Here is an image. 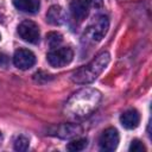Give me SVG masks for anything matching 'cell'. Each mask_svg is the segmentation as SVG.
I'll return each instance as SVG.
<instances>
[{
  "label": "cell",
  "mask_w": 152,
  "mask_h": 152,
  "mask_svg": "<svg viewBox=\"0 0 152 152\" xmlns=\"http://www.w3.org/2000/svg\"><path fill=\"white\" fill-rule=\"evenodd\" d=\"M101 100V94L100 91L95 89H82L74 94V96L68 101L65 106V110L76 118L88 115L90 112H93L99 102Z\"/></svg>",
  "instance_id": "cell-1"
},
{
  "label": "cell",
  "mask_w": 152,
  "mask_h": 152,
  "mask_svg": "<svg viewBox=\"0 0 152 152\" xmlns=\"http://www.w3.org/2000/svg\"><path fill=\"white\" fill-rule=\"evenodd\" d=\"M109 62H110V55L107 51H103L100 55H97L90 63L76 70L72 74L71 80L75 83H80V84L91 83L102 74V71L108 66Z\"/></svg>",
  "instance_id": "cell-2"
},
{
  "label": "cell",
  "mask_w": 152,
  "mask_h": 152,
  "mask_svg": "<svg viewBox=\"0 0 152 152\" xmlns=\"http://www.w3.org/2000/svg\"><path fill=\"white\" fill-rule=\"evenodd\" d=\"M108 27H109L108 18L106 15H100L88 26L84 33V38L90 42H99L106 36Z\"/></svg>",
  "instance_id": "cell-3"
},
{
  "label": "cell",
  "mask_w": 152,
  "mask_h": 152,
  "mask_svg": "<svg viewBox=\"0 0 152 152\" xmlns=\"http://www.w3.org/2000/svg\"><path fill=\"white\" fill-rule=\"evenodd\" d=\"M74 58V52L70 48H56L51 49L48 53L46 59L49 64L53 68H62L69 64Z\"/></svg>",
  "instance_id": "cell-4"
},
{
  "label": "cell",
  "mask_w": 152,
  "mask_h": 152,
  "mask_svg": "<svg viewBox=\"0 0 152 152\" xmlns=\"http://www.w3.org/2000/svg\"><path fill=\"white\" fill-rule=\"evenodd\" d=\"M18 33L20 38L27 43L37 44L39 42V37H40L39 27L32 20H24L18 26Z\"/></svg>",
  "instance_id": "cell-5"
},
{
  "label": "cell",
  "mask_w": 152,
  "mask_h": 152,
  "mask_svg": "<svg viewBox=\"0 0 152 152\" xmlns=\"http://www.w3.org/2000/svg\"><path fill=\"white\" fill-rule=\"evenodd\" d=\"M13 63L20 70H27L36 63V56L31 50L18 49L13 55Z\"/></svg>",
  "instance_id": "cell-6"
},
{
  "label": "cell",
  "mask_w": 152,
  "mask_h": 152,
  "mask_svg": "<svg viewBox=\"0 0 152 152\" xmlns=\"http://www.w3.org/2000/svg\"><path fill=\"white\" fill-rule=\"evenodd\" d=\"M100 147L103 151H114L119 145V133L114 127L104 129L99 140Z\"/></svg>",
  "instance_id": "cell-7"
},
{
  "label": "cell",
  "mask_w": 152,
  "mask_h": 152,
  "mask_svg": "<svg viewBox=\"0 0 152 152\" xmlns=\"http://www.w3.org/2000/svg\"><path fill=\"white\" fill-rule=\"evenodd\" d=\"M120 122L126 129H134L140 122V114L137 109H128L121 114Z\"/></svg>",
  "instance_id": "cell-8"
},
{
  "label": "cell",
  "mask_w": 152,
  "mask_h": 152,
  "mask_svg": "<svg viewBox=\"0 0 152 152\" xmlns=\"http://www.w3.org/2000/svg\"><path fill=\"white\" fill-rule=\"evenodd\" d=\"M70 12L75 20L82 21L88 17V5L83 0H72L70 2Z\"/></svg>",
  "instance_id": "cell-9"
},
{
  "label": "cell",
  "mask_w": 152,
  "mask_h": 152,
  "mask_svg": "<svg viewBox=\"0 0 152 152\" xmlns=\"http://www.w3.org/2000/svg\"><path fill=\"white\" fill-rule=\"evenodd\" d=\"M46 20L51 25H62L65 20V12L61 6L53 5L46 12Z\"/></svg>",
  "instance_id": "cell-10"
},
{
  "label": "cell",
  "mask_w": 152,
  "mask_h": 152,
  "mask_svg": "<svg viewBox=\"0 0 152 152\" xmlns=\"http://www.w3.org/2000/svg\"><path fill=\"white\" fill-rule=\"evenodd\" d=\"M15 8L25 13H37L40 7L39 0H12Z\"/></svg>",
  "instance_id": "cell-11"
},
{
  "label": "cell",
  "mask_w": 152,
  "mask_h": 152,
  "mask_svg": "<svg viewBox=\"0 0 152 152\" xmlns=\"http://www.w3.org/2000/svg\"><path fill=\"white\" fill-rule=\"evenodd\" d=\"M78 131H81L78 126H75V125H63V126L59 127V129H58L59 133H57V134L59 137H62V138H69V137H72L75 134H78L77 133Z\"/></svg>",
  "instance_id": "cell-12"
},
{
  "label": "cell",
  "mask_w": 152,
  "mask_h": 152,
  "mask_svg": "<svg viewBox=\"0 0 152 152\" xmlns=\"http://www.w3.org/2000/svg\"><path fill=\"white\" fill-rule=\"evenodd\" d=\"M87 145H88V140L84 138H80V139L71 140L66 145V148L69 151H72V152H78V151H83L87 147Z\"/></svg>",
  "instance_id": "cell-13"
},
{
  "label": "cell",
  "mask_w": 152,
  "mask_h": 152,
  "mask_svg": "<svg viewBox=\"0 0 152 152\" xmlns=\"http://www.w3.org/2000/svg\"><path fill=\"white\" fill-rule=\"evenodd\" d=\"M62 40H63L62 36L57 32H50L46 34V42L51 49H56L62 43Z\"/></svg>",
  "instance_id": "cell-14"
},
{
  "label": "cell",
  "mask_w": 152,
  "mask_h": 152,
  "mask_svg": "<svg viewBox=\"0 0 152 152\" xmlns=\"http://www.w3.org/2000/svg\"><path fill=\"white\" fill-rule=\"evenodd\" d=\"M28 145H30V141L24 135H19L14 140V150L17 151H26L28 148Z\"/></svg>",
  "instance_id": "cell-15"
},
{
  "label": "cell",
  "mask_w": 152,
  "mask_h": 152,
  "mask_svg": "<svg viewBox=\"0 0 152 152\" xmlns=\"http://www.w3.org/2000/svg\"><path fill=\"white\" fill-rule=\"evenodd\" d=\"M128 150L131 152H144V151H146V147H145V145L140 140L134 139V140H132Z\"/></svg>",
  "instance_id": "cell-16"
},
{
  "label": "cell",
  "mask_w": 152,
  "mask_h": 152,
  "mask_svg": "<svg viewBox=\"0 0 152 152\" xmlns=\"http://www.w3.org/2000/svg\"><path fill=\"white\" fill-rule=\"evenodd\" d=\"M86 2H87V5H89L94 8H100L103 4V0H87Z\"/></svg>",
  "instance_id": "cell-17"
},
{
  "label": "cell",
  "mask_w": 152,
  "mask_h": 152,
  "mask_svg": "<svg viewBox=\"0 0 152 152\" xmlns=\"http://www.w3.org/2000/svg\"><path fill=\"white\" fill-rule=\"evenodd\" d=\"M7 63H8V57H7L5 53L0 52V65L6 66V65H7Z\"/></svg>",
  "instance_id": "cell-18"
},
{
  "label": "cell",
  "mask_w": 152,
  "mask_h": 152,
  "mask_svg": "<svg viewBox=\"0 0 152 152\" xmlns=\"http://www.w3.org/2000/svg\"><path fill=\"white\" fill-rule=\"evenodd\" d=\"M1 140H2V134H1V132H0V142H1Z\"/></svg>",
  "instance_id": "cell-19"
},
{
  "label": "cell",
  "mask_w": 152,
  "mask_h": 152,
  "mask_svg": "<svg viewBox=\"0 0 152 152\" xmlns=\"http://www.w3.org/2000/svg\"><path fill=\"white\" fill-rule=\"evenodd\" d=\"M0 39H1V34H0Z\"/></svg>",
  "instance_id": "cell-20"
}]
</instances>
